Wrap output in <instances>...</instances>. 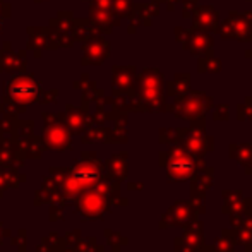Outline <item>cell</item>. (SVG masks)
Listing matches in <instances>:
<instances>
[{"label":"cell","mask_w":252,"mask_h":252,"mask_svg":"<svg viewBox=\"0 0 252 252\" xmlns=\"http://www.w3.org/2000/svg\"><path fill=\"white\" fill-rule=\"evenodd\" d=\"M202 159H196L194 155L186 153L182 148H175L170 151V158L166 161V170H168L170 180H187L196 173V170L202 166Z\"/></svg>","instance_id":"cell-1"},{"label":"cell","mask_w":252,"mask_h":252,"mask_svg":"<svg viewBox=\"0 0 252 252\" xmlns=\"http://www.w3.org/2000/svg\"><path fill=\"white\" fill-rule=\"evenodd\" d=\"M197 215H199V213H197V209L194 208V204L190 201H177L175 204L165 213L159 226H161V228L170 226V225H182L184 226L187 221L197 218Z\"/></svg>","instance_id":"cell-2"},{"label":"cell","mask_w":252,"mask_h":252,"mask_svg":"<svg viewBox=\"0 0 252 252\" xmlns=\"http://www.w3.org/2000/svg\"><path fill=\"white\" fill-rule=\"evenodd\" d=\"M202 221H199L197 218L190 220L184 225V233H182V239L187 246L194 247L196 251L201 252H208L209 246H206L204 242V230H202Z\"/></svg>","instance_id":"cell-3"},{"label":"cell","mask_w":252,"mask_h":252,"mask_svg":"<svg viewBox=\"0 0 252 252\" xmlns=\"http://www.w3.org/2000/svg\"><path fill=\"white\" fill-rule=\"evenodd\" d=\"M225 204H223V213L228 215H239L244 211H252V199L244 197L242 190H223L221 192Z\"/></svg>","instance_id":"cell-4"},{"label":"cell","mask_w":252,"mask_h":252,"mask_svg":"<svg viewBox=\"0 0 252 252\" xmlns=\"http://www.w3.org/2000/svg\"><path fill=\"white\" fill-rule=\"evenodd\" d=\"M10 93H12V96L16 98L17 101L28 103V101H33L34 98L38 96V86L33 83H26V81H23V83L12 84Z\"/></svg>","instance_id":"cell-5"},{"label":"cell","mask_w":252,"mask_h":252,"mask_svg":"<svg viewBox=\"0 0 252 252\" xmlns=\"http://www.w3.org/2000/svg\"><path fill=\"white\" fill-rule=\"evenodd\" d=\"M186 148L190 155H204L209 150V139H206L199 132H192L186 137Z\"/></svg>","instance_id":"cell-6"},{"label":"cell","mask_w":252,"mask_h":252,"mask_svg":"<svg viewBox=\"0 0 252 252\" xmlns=\"http://www.w3.org/2000/svg\"><path fill=\"white\" fill-rule=\"evenodd\" d=\"M233 249H235V232L233 230H225L216 239L215 246L209 247L211 252H233Z\"/></svg>","instance_id":"cell-7"},{"label":"cell","mask_w":252,"mask_h":252,"mask_svg":"<svg viewBox=\"0 0 252 252\" xmlns=\"http://www.w3.org/2000/svg\"><path fill=\"white\" fill-rule=\"evenodd\" d=\"M235 232V244H242L246 249H251L252 246V228H233Z\"/></svg>","instance_id":"cell-8"},{"label":"cell","mask_w":252,"mask_h":252,"mask_svg":"<svg viewBox=\"0 0 252 252\" xmlns=\"http://www.w3.org/2000/svg\"><path fill=\"white\" fill-rule=\"evenodd\" d=\"M232 155H233V158H235L237 161L242 163V165H246V163L252 158V148H251V144H244V146L240 148L239 153L232 151Z\"/></svg>","instance_id":"cell-9"},{"label":"cell","mask_w":252,"mask_h":252,"mask_svg":"<svg viewBox=\"0 0 252 252\" xmlns=\"http://www.w3.org/2000/svg\"><path fill=\"white\" fill-rule=\"evenodd\" d=\"M175 252H199V251H196L194 247L187 246V244L184 242L182 237H179V239L175 240Z\"/></svg>","instance_id":"cell-10"},{"label":"cell","mask_w":252,"mask_h":252,"mask_svg":"<svg viewBox=\"0 0 252 252\" xmlns=\"http://www.w3.org/2000/svg\"><path fill=\"white\" fill-rule=\"evenodd\" d=\"M244 170H246L247 175H252V158L246 163V165H244Z\"/></svg>","instance_id":"cell-11"},{"label":"cell","mask_w":252,"mask_h":252,"mask_svg":"<svg viewBox=\"0 0 252 252\" xmlns=\"http://www.w3.org/2000/svg\"><path fill=\"white\" fill-rule=\"evenodd\" d=\"M246 252H251V249H246Z\"/></svg>","instance_id":"cell-12"}]
</instances>
